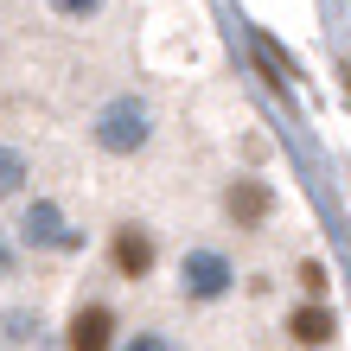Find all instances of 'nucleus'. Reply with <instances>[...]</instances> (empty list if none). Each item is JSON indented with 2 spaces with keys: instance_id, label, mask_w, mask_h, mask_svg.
Segmentation results:
<instances>
[{
  "instance_id": "f257e3e1",
  "label": "nucleus",
  "mask_w": 351,
  "mask_h": 351,
  "mask_svg": "<svg viewBox=\"0 0 351 351\" xmlns=\"http://www.w3.org/2000/svg\"><path fill=\"white\" fill-rule=\"evenodd\" d=\"M154 141V115H147V102L141 96H115V102H102V115H96V147L102 154H141Z\"/></svg>"
},
{
  "instance_id": "f03ea898",
  "label": "nucleus",
  "mask_w": 351,
  "mask_h": 351,
  "mask_svg": "<svg viewBox=\"0 0 351 351\" xmlns=\"http://www.w3.org/2000/svg\"><path fill=\"white\" fill-rule=\"evenodd\" d=\"M230 281H237V268H230V256H217V250H192L179 262V287L192 300H223Z\"/></svg>"
},
{
  "instance_id": "7ed1b4c3",
  "label": "nucleus",
  "mask_w": 351,
  "mask_h": 351,
  "mask_svg": "<svg viewBox=\"0 0 351 351\" xmlns=\"http://www.w3.org/2000/svg\"><path fill=\"white\" fill-rule=\"evenodd\" d=\"M19 237L32 243V250H77V230L64 223V211H58L51 198H32L26 223H19Z\"/></svg>"
},
{
  "instance_id": "20e7f679",
  "label": "nucleus",
  "mask_w": 351,
  "mask_h": 351,
  "mask_svg": "<svg viewBox=\"0 0 351 351\" xmlns=\"http://www.w3.org/2000/svg\"><path fill=\"white\" fill-rule=\"evenodd\" d=\"M223 211H230L237 230H256V223H268V211H275V192H268L262 179H230V192H223Z\"/></svg>"
},
{
  "instance_id": "39448f33",
  "label": "nucleus",
  "mask_w": 351,
  "mask_h": 351,
  "mask_svg": "<svg viewBox=\"0 0 351 351\" xmlns=\"http://www.w3.org/2000/svg\"><path fill=\"white\" fill-rule=\"evenodd\" d=\"M109 339H115L109 306H77L71 313V351H109Z\"/></svg>"
},
{
  "instance_id": "423d86ee",
  "label": "nucleus",
  "mask_w": 351,
  "mask_h": 351,
  "mask_svg": "<svg viewBox=\"0 0 351 351\" xmlns=\"http://www.w3.org/2000/svg\"><path fill=\"white\" fill-rule=\"evenodd\" d=\"M115 268H121L128 281H141V275L154 268V237L141 230V223H121V230H115Z\"/></svg>"
},
{
  "instance_id": "0eeeda50",
  "label": "nucleus",
  "mask_w": 351,
  "mask_h": 351,
  "mask_svg": "<svg viewBox=\"0 0 351 351\" xmlns=\"http://www.w3.org/2000/svg\"><path fill=\"white\" fill-rule=\"evenodd\" d=\"M287 332H294L300 345H326V339L339 332V319H332V313H326V306L313 300V306H294V313H287Z\"/></svg>"
},
{
  "instance_id": "6e6552de",
  "label": "nucleus",
  "mask_w": 351,
  "mask_h": 351,
  "mask_svg": "<svg viewBox=\"0 0 351 351\" xmlns=\"http://www.w3.org/2000/svg\"><path fill=\"white\" fill-rule=\"evenodd\" d=\"M32 332H38V313H32V306H13V313L0 319V339H7V345H26Z\"/></svg>"
},
{
  "instance_id": "1a4fd4ad",
  "label": "nucleus",
  "mask_w": 351,
  "mask_h": 351,
  "mask_svg": "<svg viewBox=\"0 0 351 351\" xmlns=\"http://www.w3.org/2000/svg\"><path fill=\"white\" fill-rule=\"evenodd\" d=\"M19 179H26V154H19V147H0V198H13Z\"/></svg>"
},
{
  "instance_id": "9d476101",
  "label": "nucleus",
  "mask_w": 351,
  "mask_h": 351,
  "mask_svg": "<svg viewBox=\"0 0 351 351\" xmlns=\"http://www.w3.org/2000/svg\"><path fill=\"white\" fill-rule=\"evenodd\" d=\"M300 287H306V294L319 300V294H326V287H332V281H326V268H319V262H300Z\"/></svg>"
},
{
  "instance_id": "9b49d317",
  "label": "nucleus",
  "mask_w": 351,
  "mask_h": 351,
  "mask_svg": "<svg viewBox=\"0 0 351 351\" xmlns=\"http://www.w3.org/2000/svg\"><path fill=\"white\" fill-rule=\"evenodd\" d=\"M51 7H58V13H64V19H90V13L102 7V0H51Z\"/></svg>"
},
{
  "instance_id": "f8f14e48",
  "label": "nucleus",
  "mask_w": 351,
  "mask_h": 351,
  "mask_svg": "<svg viewBox=\"0 0 351 351\" xmlns=\"http://www.w3.org/2000/svg\"><path fill=\"white\" fill-rule=\"evenodd\" d=\"M128 351H173V339H160V332H134Z\"/></svg>"
},
{
  "instance_id": "ddd939ff",
  "label": "nucleus",
  "mask_w": 351,
  "mask_h": 351,
  "mask_svg": "<svg viewBox=\"0 0 351 351\" xmlns=\"http://www.w3.org/2000/svg\"><path fill=\"white\" fill-rule=\"evenodd\" d=\"M7 275H13V250L0 243V281H7Z\"/></svg>"
}]
</instances>
